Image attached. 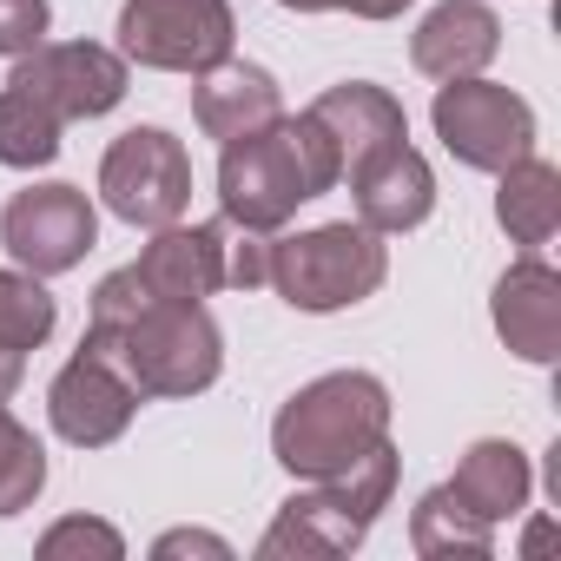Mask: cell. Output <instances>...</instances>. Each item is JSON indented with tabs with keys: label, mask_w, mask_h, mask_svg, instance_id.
Segmentation results:
<instances>
[{
	"label": "cell",
	"mask_w": 561,
	"mask_h": 561,
	"mask_svg": "<svg viewBox=\"0 0 561 561\" xmlns=\"http://www.w3.org/2000/svg\"><path fill=\"white\" fill-rule=\"evenodd\" d=\"M100 198H106L113 218H126L139 231L179 225L185 205H192V159H185V146L165 126L119 133L106 146V159H100Z\"/></svg>",
	"instance_id": "52a82bcc"
},
{
	"label": "cell",
	"mask_w": 561,
	"mask_h": 561,
	"mask_svg": "<svg viewBox=\"0 0 561 561\" xmlns=\"http://www.w3.org/2000/svg\"><path fill=\"white\" fill-rule=\"evenodd\" d=\"M231 0H126L119 8V54L152 73H205L231 60Z\"/></svg>",
	"instance_id": "ba28073f"
},
{
	"label": "cell",
	"mask_w": 561,
	"mask_h": 561,
	"mask_svg": "<svg viewBox=\"0 0 561 561\" xmlns=\"http://www.w3.org/2000/svg\"><path fill=\"white\" fill-rule=\"evenodd\" d=\"M47 489V449L34 443V430H21L0 410V515L34 508V495Z\"/></svg>",
	"instance_id": "603a6c76"
},
{
	"label": "cell",
	"mask_w": 561,
	"mask_h": 561,
	"mask_svg": "<svg viewBox=\"0 0 561 561\" xmlns=\"http://www.w3.org/2000/svg\"><path fill=\"white\" fill-rule=\"evenodd\" d=\"M139 390H133V377L106 357V351H93V344H80L73 357H67V370L54 377V390H47V416H54V430H60V443H73V449H106V443H119L126 436V423L139 416Z\"/></svg>",
	"instance_id": "8fae6325"
},
{
	"label": "cell",
	"mask_w": 561,
	"mask_h": 561,
	"mask_svg": "<svg viewBox=\"0 0 561 561\" xmlns=\"http://www.w3.org/2000/svg\"><path fill=\"white\" fill-rule=\"evenodd\" d=\"M430 119H436V139L449 146V159L469 172H502L535 152V106L515 87H495L482 73L443 80Z\"/></svg>",
	"instance_id": "8992f818"
},
{
	"label": "cell",
	"mask_w": 561,
	"mask_h": 561,
	"mask_svg": "<svg viewBox=\"0 0 561 561\" xmlns=\"http://www.w3.org/2000/svg\"><path fill=\"white\" fill-rule=\"evenodd\" d=\"M133 271L165 305H205L211 291H225V218H211V225H159Z\"/></svg>",
	"instance_id": "4fadbf2b"
},
{
	"label": "cell",
	"mask_w": 561,
	"mask_h": 561,
	"mask_svg": "<svg viewBox=\"0 0 561 561\" xmlns=\"http://www.w3.org/2000/svg\"><path fill=\"white\" fill-rule=\"evenodd\" d=\"M390 436V390L370 370H331L305 383L271 423V456L298 482L344 476L357 456H370Z\"/></svg>",
	"instance_id": "7a4b0ae2"
},
{
	"label": "cell",
	"mask_w": 561,
	"mask_h": 561,
	"mask_svg": "<svg viewBox=\"0 0 561 561\" xmlns=\"http://www.w3.org/2000/svg\"><path fill=\"white\" fill-rule=\"evenodd\" d=\"M60 324V305L47 291V277L34 271H0V344L8 351H41Z\"/></svg>",
	"instance_id": "7402d4cb"
},
{
	"label": "cell",
	"mask_w": 561,
	"mask_h": 561,
	"mask_svg": "<svg viewBox=\"0 0 561 561\" xmlns=\"http://www.w3.org/2000/svg\"><path fill=\"white\" fill-rule=\"evenodd\" d=\"M528 489H535V469H528V456H522L508 436L469 443L462 462H456V476H449V495H456L462 508H476L489 528L515 522V515L528 508Z\"/></svg>",
	"instance_id": "ac0fdd59"
},
{
	"label": "cell",
	"mask_w": 561,
	"mask_h": 561,
	"mask_svg": "<svg viewBox=\"0 0 561 561\" xmlns=\"http://www.w3.org/2000/svg\"><path fill=\"white\" fill-rule=\"evenodd\" d=\"M502 54V21L482 0H443L423 14V27L410 34V60L430 80H469Z\"/></svg>",
	"instance_id": "9a60e30c"
},
{
	"label": "cell",
	"mask_w": 561,
	"mask_h": 561,
	"mask_svg": "<svg viewBox=\"0 0 561 561\" xmlns=\"http://www.w3.org/2000/svg\"><path fill=\"white\" fill-rule=\"evenodd\" d=\"M383 277H390L383 231L337 218V225H318V231H298V238H271V277L264 285H277V298L291 311L324 318V311L364 305Z\"/></svg>",
	"instance_id": "5b68a950"
},
{
	"label": "cell",
	"mask_w": 561,
	"mask_h": 561,
	"mask_svg": "<svg viewBox=\"0 0 561 561\" xmlns=\"http://www.w3.org/2000/svg\"><path fill=\"white\" fill-rule=\"evenodd\" d=\"M152 554H159V561H172V554L231 561V541H218V535H205V528H172V535H159V541H152Z\"/></svg>",
	"instance_id": "83f0119b"
},
{
	"label": "cell",
	"mask_w": 561,
	"mask_h": 561,
	"mask_svg": "<svg viewBox=\"0 0 561 561\" xmlns=\"http://www.w3.org/2000/svg\"><path fill=\"white\" fill-rule=\"evenodd\" d=\"M410 541H416V554H489L495 548V528L476 508H462L449 495V482H443V489H430L410 508Z\"/></svg>",
	"instance_id": "44dd1931"
},
{
	"label": "cell",
	"mask_w": 561,
	"mask_h": 561,
	"mask_svg": "<svg viewBox=\"0 0 561 561\" xmlns=\"http://www.w3.org/2000/svg\"><path fill=\"white\" fill-rule=\"evenodd\" d=\"M126 73H133V60L113 54V47H93V41H60L54 47V41H41L34 54L14 60L8 87H27L60 119H100L126 100Z\"/></svg>",
	"instance_id": "30bf717a"
},
{
	"label": "cell",
	"mask_w": 561,
	"mask_h": 561,
	"mask_svg": "<svg viewBox=\"0 0 561 561\" xmlns=\"http://www.w3.org/2000/svg\"><path fill=\"white\" fill-rule=\"evenodd\" d=\"M495 337L522 357V364H554L561 357V277L528 251L495 277V298H489Z\"/></svg>",
	"instance_id": "7c38bea8"
},
{
	"label": "cell",
	"mask_w": 561,
	"mask_h": 561,
	"mask_svg": "<svg viewBox=\"0 0 561 561\" xmlns=\"http://www.w3.org/2000/svg\"><path fill=\"white\" fill-rule=\"evenodd\" d=\"M192 119L205 139H244V133H264L271 119H285V93L264 67H244V60H218L205 73H192Z\"/></svg>",
	"instance_id": "2e32d148"
},
{
	"label": "cell",
	"mask_w": 561,
	"mask_h": 561,
	"mask_svg": "<svg viewBox=\"0 0 561 561\" xmlns=\"http://www.w3.org/2000/svg\"><path fill=\"white\" fill-rule=\"evenodd\" d=\"M495 225L522 244V251H535V244H548L554 238V225H561V172L548 165V159H515V165H502V185H495Z\"/></svg>",
	"instance_id": "d6986e66"
},
{
	"label": "cell",
	"mask_w": 561,
	"mask_h": 561,
	"mask_svg": "<svg viewBox=\"0 0 561 561\" xmlns=\"http://www.w3.org/2000/svg\"><path fill=\"white\" fill-rule=\"evenodd\" d=\"M0 244H8V257L34 277H60L73 271L93 244H100V211L80 185H27L8 198V211H0Z\"/></svg>",
	"instance_id": "9c48e42d"
},
{
	"label": "cell",
	"mask_w": 561,
	"mask_h": 561,
	"mask_svg": "<svg viewBox=\"0 0 561 561\" xmlns=\"http://www.w3.org/2000/svg\"><path fill=\"white\" fill-rule=\"evenodd\" d=\"M21 357H27V351H8V344H0V403L21 390Z\"/></svg>",
	"instance_id": "f1b7e54d"
},
{
	"label": "cell",
	"mask_w": 561,
	"mask_h": 561,
	"mask_svg": "<svg viewBox=\"0 0 561 561\" xmlns=\"http://www.w3.org/2000/svg\"><path fill=\"white\" fill-rule=\"evenodd\" d=\"M80 344L106 351L139 397H198L225 370V331L205 305H165L152 298L126 331H87Z\"/></svg>",
	"instance_id": "277c9868"
},
{
	"label": "cell",
	"mask_w": 561,
	"mask_h": 561,
	"mask_svg": "<svg viewBox=\"0 0 561 561\" xmlns=\"http://www.w3.org/2000/svg\"><path fill=\"white\" fill-rule=\"evenodd\" d=\"M351 192H357V225H370L383 238L390 231H416L436 211V172H430V159L410 139L390 146V152H377L370 165H357Z\"/></svg>",
	"instance_id": "5bb4252c"
},
{
	"label": "cell",
	"mask_w": 561,
	"mask_h": 561,
	"mask_svg": "<svg viewBox=\"0 0 561 561\" xmlns=\"http://www.w3.org/2000/svg\"><path fill=\"white\" fill-rule=\"evenodd\" d=\"M311 113H318V126L337 139L344 179H351L357 165H370L377 152H390V146H403V139H410V119H403L397 93H383V87H370V80H344V87L318 93V100H311Z\"/></svg>",
	"instance_id": "e0dca14e"
},
{
	"label": "cell",
	"mask_w": 561,
	"mask_h": 561,
	"mask_svg": "<svg viewBox=\"0 0 561 561\" xmlns=\"http://www.w3.org/2000/svg\"><path fill=\"white\" fill-rule=\"evenodd\" d=\"M390 495H397V449L383 436L344 476H324V482L298 489L285 508H277V522L264 528L257 554L264 561H291V554L298 561H331V554H351L370 535V522L390 508Z\"/></svg>",
	"instance_id": "3957f363"
},
{
	"label": "cell",
	"mask_w": 561,
	"mask_h": 561,
	"mask_svg": "<svg viewBox=\"0 0 561 561\" xmlns=\"http://www.w3.org/2000/svg\"><path fill=\"white\" fill-rule=\"evenodd\" d=\"M67 554H93V561H119L126 554V541H119V528L113 522H93V515H67V522H54L47 535H41V561H67Z\"/></svg>",
	"instance_id": "cb8c5ba5"
},
{
	"label": "cell",
	"mask_w": 561,
	"mask_h": 561,
	"mask_svg": "<svg viewBox=\"0 0 561 561\" xmlns=\"http://www.w3.org/2000/svg\"><path fill=\"white\" fill-rule=\"evenodd\" d=\"M60 113L47 100H34L27 87H0V165L34 172L60 159Z\"/></svg>",
	"instance_id": "ffe728a7"
},
{
	"label": "cell",
	"mask_w": 561,
	"mask_h": 561,
	"mask_svg": "<svg viewBox=\"0 0 561 561\" xmlns=\"http://www.w3.org/2000/svg\"><path fill=\"white\" fill-rule=\"evenodd\" d=\"M271 277V231H244V225H225V285L251 291Z\"/></svg>",
	"instance_id": "484cf974"
},
{
	"label": "cell",
	"mask_w": 561,
	"mask_h": 561,
	"mask_svg": "<svg viewBox=\"0 0 561 561\" xmlns=\"http://www.w3.org/2000/svg\"><path fill=\"white\" fill-rule=\"evenodd\" d=\"M277 8H298V14H357V21H397L410 0H277Z\"/></svg>",
	"instance_id": "4316f807"
},
{
	"label": "cell",
	"mask_w": 561,
	"mask_h": 561,
	"mask_svg": "<svg viewBox=\"0 0 561 561\" xmlns=\"http://www.w3.org/2000/svg\"><path fill=\"white\" fill-rule=\"evenodd\" d=\"M54 27V8L47 0H0V60H21L47 41Z\"/></svg>",
	"instance_id": "d4e9b609"
},
{
	"label": "cell",
	"mask_w": 561,
	"mask_h": 561,
	"mask_svg": "<svg viewBox=\"0 0 561 561\" xmlns=\"http://www.w3.org/2000/svg\"><path fill=\"white\" fill-rule=\"evenodd\" d=\"M337 179H344L337 139L305 106L298 119H271L264 133L225 139V159H218V211H225V225L277 231L298 205L324 198Z\"/></svg>",
	"instance_id": "6da1fadb"
}]
</instances>
